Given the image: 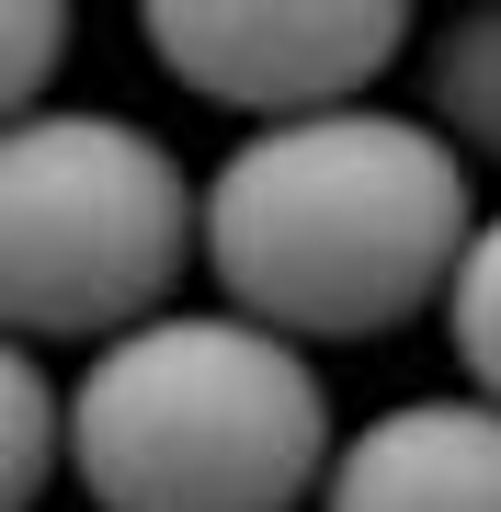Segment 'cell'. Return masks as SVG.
<instances>
[{
    "instance_id": "1",
    "label": "cell",
    "mask_w": 501,
    "mask_h": 512,
    "mask_svg": "<svg viewBox=\"0 0 501 512\" xmlns=\"http://www.w3.org/2000/svg\"><path fill=\"white\" fill-rule=\"evenodd\" d=\"M467 228H479L467 160L388 103L240 126V148L194 183V262L217 274V308L297 353L422 319Z\"/></svg>"
},
{
    "instance_id": "2",
    "label": "cell",
    "mask_w": 501,
    "mask_h": 512,
    "mask_svg": "<svg viewBox=\"0 0 501 512\" xmlns=\"http://www.w3.org/2000/svg\"><path fill=\"white\" fill-rule=\"evenodd\" d=\"M331 444L319 365L228 308H160L57 387V467L92 512H297L319 501Z\"/></svg>"
},
{
    "instance_id": "3",
    "label": "cell",
    "mask_w": 501,
    "mask_h": 512,
    "mask_svg": "<svg viewBox=\"0 0 501 512\" xmlns=\"http://www.w3.org/2000/svg\"><path fill=\"white\" fill-rule=\"evenodd\" d=\"M194 262V171L137 114L35 103L0 126V342H114Z\"/></svg>"
},
{
    "instance_id": "4",
    "label": "cell",
    "mask_w": 501,
    "mask_h": 512,
    "mask_svg": "<svg viewBox=\"0 0 501 512\" xmlns=\"http://www.w3.org/2000/svg\"><path fill=\"white\" fill-rule=\"evenodd\" d=\"M149 57L194 103H228L240 126H297L331 103H376V80L410 57L399 0H160Z\"/></svg>"
},
{
    "instance_id": "5",
    "label": "cell",
    "mask_w": 501,
    "mask_h": 512,
    "mask_svg": "<svg viewBox=\"0 0 501 512\" xmlns=\"http://www.w3.org/2000/svg\"><path fill=\"white\" fill-rule=\"evenodd\" d=\"M319 512H501V410L467 387L388 399L365 433L331 444Z\"/></svg>"
},
{
    "instance_id": "6",
    "label": "cell",
    "mask_w": 501,
    "mask_h": 512,
    "mask_svg": "<svg viewBox=\"0 0 501 512\" xmlns=\"http://www.w3.org/2000/svg\"><path fill=\"white\" fill-rule=\"evenodd\" d=\"M410 46H422V126L456 160L501 171V0H467L445 23H410Z\"/></svg>"
},
{
    "instance_id": "7",
    "label": "cell",
    "mask_w": 501,
    "mask_h": 512,
    "mask_svg": "<svg viewBox=\"0 0 501 512\" xmlns=\"http://www.w3.org/2000/svg\"><path fill=\"white\" fill-rule=\"evenodd\" d=\"M57 478V376L46 353L0 342V512H35Z\"/></svg>"
},
{
    "instance_id": "8",
    "label": "cell",
    "mask_w": 501,
    "mask_h": 512,
    "mask_svg": "<svg viewBox=\"0 0 501 512\" xmlns=\"http://www.w3.org/2000/svg\"><path fill=\"white\" fill-rule=\"evenodd\" d=\"M445 330H456L467 399L501 410V205L467 228V251H456V274H445Z\"/></svg>"
},
{
    "instance_id": "9",
    "label": "cell",
    "mask_w": 501,
    "mask_h": 512,
    "mask_svg": "<svg viewBox=\"0 0 501 512\" xmlns=\"http://www.w3.org/2000/svg\"><path fill=\"white\" fill-rule=\"evenodd\" d=\"M57 69H69V12L57 0H0V126H23Z\"/></svg>"
}]
</instances>
